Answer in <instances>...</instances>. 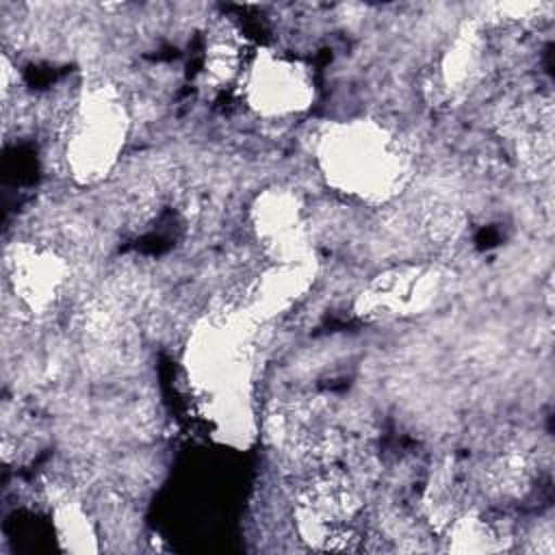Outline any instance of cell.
<instances>
[{"instance_id":"obj_1","label":"cell","mask_w":555,"mask_h":555,"mask_svg":"<svg viewBox=\"0 0 555 555\" xmlns=\"http://www.w3.org/2000/svg\"><path fill=\"white\" fill-rule=\"evenodd\" d=\"M321 163L334 186L366 199H388L408 176L403 147L373 124H351L327 132L321 145Z\"/></svg>"},{"instance_id":"obj_2","label":"cell","mask_w":555,"mask_h":555,"mask_svg":"<svg viewBox=\"0 0 555 555\" xmlns=\"http://www.w3.org/2000/svg\"><path fill=\"white\" fill-rule=\"evenodd\" d=\"M247 95L258 113H297L312 98V80L297 61L264 54L249 67Z\"/></svg>"}]
</instances>
